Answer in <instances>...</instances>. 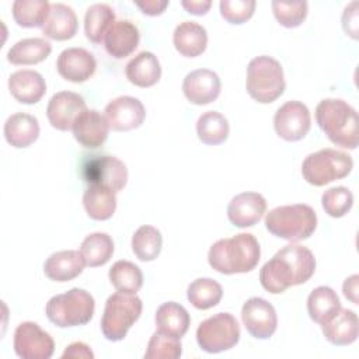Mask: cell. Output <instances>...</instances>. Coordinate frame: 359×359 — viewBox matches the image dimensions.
Instances as JSON below:
<instances>
[{"mask_svg": "<svg viewBox=\"0 0 359 359\" xmlns=\"http://www.w3.org/2000/svg\"><path fill=\"white\" fill-rule=\"evenodd\" d=\"M316 271L314 254L304 245L287 244L259 271L261 286L272 293H283L290 286L306 283Z\"/></svg>", "mask_w": 359, "mask_h": 359, "instance_id": "obj_1", "label": "cell"}, {"mask_svg": "<svg viewBox=\"0 0 359 359\" xmlns=\"http://www.w3.org/2000/svg\"><path fill=\"white\" fill-rule=\"evenodd\" d=\"M259 257V243L251 233L220 238L212 244L208 252L209 265L223 275L250 272L258 265Z\"/></svg>", "mask_w": 359, "mask_h": 359, "instance_id": "obj_2", "label": "cell"}, {"mask_svg": "<svg viewBox=\"0 0 359 359\" xmlns=\"http://www.w3.org/2000/svg\"><path fill=\"white\" fill-rule=\"evenodd\" d=\"M316 121L334 144L351 150L358 147V112L346 101L339 98L321 100L316 107Z\"/></svg>", "mask_w": 359, "mask_h": 359, "instance_id": "obj_3", "label": "cell"}, {"mask_svg": "<svg viewBox=\"0 0 359 359\" xmlns=\"http://www.w3.org/2000/svg\"><path fill=\"white\" fill-rule=\"evenodd\" d=\"M266 230L290 243H299L309 238L317 227V215L306 203L283 205L269 210L265 216Z\"/></svg>", "mask_w": 359, "mask_h": 359, "instance_id": "obj_4", "label": "cell"}, {"mask_svg": "<svg viewBox=\"0 0 359 359\" xmlns=\"http://www.w3.org/2000/svg\"><path fill=\"white\" fill-rule=\"evenodd\" d=\"M245 88L254 101L259 104L273 102L286 88L282 65L266 55L251 59L247 66Z\"/></svg>", "mask_w": 359, "mask_h": 359, "instance_id": "obj_5", "label": "cell"}, {"mask_svg": "<svg viewBox=\"0 0 359 359\" xmlns=\"http://www.w3.org/2000/svg\"><path fill=\"white\" fill-rule=\"evenodd\" d=\"M94 310V297L90 292L80 287H73L66 293L52 296L45 306L48 320L59 328L79 327L90 323Z\"/></svg>", "mask_w": 359, "mask_h": 359, "instance_id": "obj_6", "label": "cell"}, {"mask_svg": "<svg viewBox=\"0 0 359 359\" xmlns=\"http://www.w3.org/2000/svg\"><path fill=\"white\" fill-rule=\"evenodd\" d=\"M143 310V303L136 294L114 293L111 294L104 307L101 317L102 335L112 342L122 341L130 327L139 320Z\"/></svg>", "mask_w": 359, "mask_h": 359, "instance_id": "obj_7", "label": "cell"}, {"mask_svg": "<svg viewBox=\"0 0 359 359\" xmlns=\"http://www.w3.org/2000/svg\"><path fill=\"white\" fill-rule=\"evenodd\" d=\"M353 160L348 153L335 149H321L310 153L302 163V175L314 187H324L351 174Z\"/></svg>", "mask_w": 359, "mask_h": 359, "instance_id": "obj_8", "label": "cell"}, {"mask_svg": "<svg viewBox=\"0 0 359 359\" xmlns=\"http://www.w3.org/2000/svg\"><path fill=\"white\" fill-rule=\"evenodd\" d=\"M240 341V325L230 313H217L196 328V342L208 353L229 351Z\"/></svg>", "mask_w": 359, "mask_h": 359, "instance_id": "obj_9", "label": "cell"}, {"mask_svg": "<svg viewBox=\"0 0 359 359\" xmlns=\"http://www.w3.org/2000/svg\"><path fill=\"white\" fill-rule=\"evenodd\" d=\"M14 352L21 359H49L55 352V341L34 321H24L14 331Z\"/></svg>", "mask_w": 359, "mask_h": 359, "instance_id": "obj_10", "label": "cell"}, {"mask_svg": "<svg viewBox=\"0 0 359 359\" xmlns=\"http://www.w3.org/2000/svg\"><path fill=\"white\" fill-rule=\"evenodd\" d=\"M311 115L306 104L287 101L280 105L273 115V129L286 142L302 140L310 130Z\"/></svg>", "mask_w": 359, "mask_h": 359, "instance_id": "obj_11", "label": "cell"}, {"mask_svg": "<svg viewBox=\"0 0 359 359\" xmlns=\"http://www.w3.org/2000/svg\"><path fill=\"white\" fill-rule=\"evenodd\" d=\"M88 184H97L121 192L128 182V168L123 161L115 156H97L87 161L83 168Z\"/></svg>", "mask_w": 359, "mask_h": 359, "instance_id": "obj_12", "label": "cell"}, {"mask_svg": "<svg viewBox=\"0 0 359 359\" xmlns=\"http://www.w3.org/2000/svg\"><path fill=\"white\" fill-rule=\"evenodd\" d=\"M241 320L248 334L257 339L271 338L278 327L275 307L262 297H251L243 304Z\"/></svg>", "mask_w": 359, "mask_h": 359, "instance_id": "obj_13", "label": "cell"}, {"mask_svg": "<svg viewBox=\"0 0 359 359\" xmlns=\"http://www.w3.org/2000/svg\"><path fill=\"white\" fill-rule=\"evenodd\" d=\"M87 109L84 98L73 91H59L52 95L46 107V116L52 128L70 130L79 115Z\"/></svg>", "mask_w": 359, "mask_h": 359, "instance_id": "obj_14", "label": "cell"}, {"mask_svg": "<svg viewBox=\"0 0 359 359\" xmlns=\"http://www.w3.org/2000/svg\"><path fill=\"white\" fill-rule=\"evenodd\" d=\"M104 112L109 128L116 132H128L139 128L146 116L142 101L130 95L114 98L107 104Z\"/></svg>", "mask_w": 359, "mask_h": 359, "instance_id": "obj_15", "label": "cell"}, {"mask_svg": "<svg viewBox=\"0 0 359 359\" xmlns=\"http://www.w3.org/2000/svg\"><path fill=\"white\" fill-rule=\"evenodd\" d=\"M222 91V81L217 73L209 69H196L188 73L182 81L185 98L195 105L213 102Z\"/></svg>", "mask_w": 359, "mask_h": 359, "instance_id": "obj_16", "label": "cell"}, {"mask_svg": "<svg viewBox=\"0 0 359 359\" xmlns=\"http://www.w3.org/2000/svg\"><path fill=\"white\" fill-rule=\"evenodd\" d=\"M56 69L59 76L65 80L84 83L95 73L97 60L94 55L84 48H67L59 53Z\"/></svg>", "mask_w": 359, "mask_h": 359, "instance_id": "obj_17", "label": "cell"}, {"mask_svg": "<svg viewBox=\"0 0 359 359\" xmlns=\"http://www.w3.org/2000/svg\"><path fill=\"white\" fill-rule=\"evenodd\" d=\"M266 212V201L258 192H241L227 205V217L236 227L245 229L257 224Z\"/></svg>", "mask_w": 359, "mask_h": 359, "instance_id": "obj_18", "label": "cell"}, {"mask_svg": "<svg viewBox=\"0 0 359 359\" xmlns=\"http://www.w3.org/2000/svg\"><path fill=\"white\" fill-rule=\"evenodd\" d=\"M72 130L79 144L87 149H97L105 143L109 132V125L105 115H102L97 109L87 108L79 115Z\"/></svg>", "mask_w": 359, "mask_h": 359, "instance_id": "obj_19", "label": "cell"}, {"mask_svg": "<svg viewBox=\"0 0 359 359\" xmlns=\"http://www.w3.org/2000/svg\"><path fill=\"white\" fill-rule=\"evenodd\" d=\"M140 34L137 27L129 20L115 21L104 36L107 53L115 59H123L135 52L139 46Z\"/></svg>", "mask_w": 359, "mask_h": 359, "instance_id": "obj_20", "label": "cell"}, {"mask_svg": "<svg viewBox=\"0 0 359 359\" xmlns=\"http://www.w3.org/2000/svg\"><path fill=\"white\" fill-rule=\"evenodd\" d=\"M8 90L15 101L27 105L36 104L46 93V83L41 73L22 69L8 77Z\"/></svg>", "mask_w": 359, "mask_h": 359, "instance_id": "obj_21", "label": "cell"}, {"mask_svg": "<svg viewBox=\"0 0 359 359\" xmlns=\"http://www.w3.org/2000/svg\"><path fill=\"white\" fill-rule=\"evenodd\" d=\"M79 28V21L74 10L63 3L50 4L49 14L42 25V34L53 41L72 39Z\"/></svg>", "mask_w": 359, "mask_h": 359, "instance_id": "obj_22", "label": "cell"}, {"mask_svg": "<svg viewBox=\"0 0 359 359\" xmlns=\"http://www.w3.org/2000/svg\"><path fill=\"white\" fill-rule=\"evenodd\" d=\"M86 264L80 254L76 250H62L50 254L45 264L43 272L53 282H69L77 278Z\"/></svg>", "mask_w": 359, "mask_h": 359, "instance_id": "obj_23", "label": "cell"}, {"mask_svg": "<svg viewBox=\"0 0 359 359\" xmlns=\"http://www.w3.org/2000/svg\"><path fill=\"white\" fill-rule=\"evenodd\" d=\"M321 330L325 339L332 345H351L358 339L359 320L355 311L341 307L330 321L321 325Z\"/></svg>", "mask_w": 359, "mask_h": 359, "instance_id": "obj_24", "label": "cell"}, {"mask_svg": "<svg viewBox=\"0 0 359 359\" xmlns=\"http://www.w3.org/2000/svg\"><path fill=\"white\" fill-rule=\"evenodd\" d=\"M4 139L15 149L31 146L39 136V122L34 115L17 112L4 122Z\"/></svg>", "mask_w": 359, "mask_h": 359, "instance_id": "obj_25", "label": "cell"}, {"mask_svg": "<svg viewBox=\"0 0 359 359\" xmlns=\"http://www.w3.org/2000/svg\"><path fill=\"white\" fill-rule=\"evenodd\" d=\"M175 50L185 57L202 55L208 46V32L205 27L195 21L180 22L172 34Z\"/></svg>", "mask_w": 359, "mask_h": 359, "instance_id": "obj_26", "label": "cell"}, {"mask_svg": "<svg viewBox=\"0 0 359 359\" xmlns=\"http://www.w3.org/2000/svg\"><path fill=\"white\" fill-rule=\"evenodd\" d=\"M125 74L133 86L147 88L158 83L161 77V66L153 52L143 50L126 63Z\"/></svg>", "mask_w": 359, "mask_h": 359, "instance_id": "obj_27", "label": "cell"}, {"mask_svg": "<svg viewBox=\"0 0 359 359\" xmlns=\"http://www.w3.org/2000/svg\"><path fill=\"white\" fill-rule=\"evenodd\" d=\"M156 331L165 334L168 337L181 339L191 324L189 313L184 306L177 302L163 303L154 316Z\"/></svg>", "mask_w": 359, "mask_h": 359, "instance_id": "obj_28", "label": "cell"}, {"mask_svg": "<svg viewBox=\"0 0 359 359\" xmlns=\"http://www.w3.org/2000/svg\"><path fill=\"white\" fill-rule=\"evenodd\" d=\"M83 206L93 220H108L114 216L116 209V195L112 189L90 184L83 194Z\"/></svg>", "mask_w": 359, "mask_h": 359, "instance_id": "obj_29", "label": "cell"}, {"mask_svg": "<svg viewBox=\"0 0 359 359\" xmlns=\"http://www.w3.org/2000/svg\"><path fill=\"white\" fill-rule=\"evenodd\" d=\"M52 52V45L45 38H24L7 52V60L15 66H28L43 62Z\"/></svg>", "mask_w": 359, "mask_h": 359, "instance_id": "obj_30", "label": "cell"}, {"mask_svg": "<svg viewBox=\"0 0 359 359\" xmlns=\"http://www.w3.org/2000/svg\"><path fill=\"white\" fill-rule=\"evenodd\" d=\"M341 309L337 292L328 286H318L307 297V313L310 318L323 325L330 321Z\"/></svg>", "mask_w": 359, "mask_h": 359, "instance_id": "obj_31", "label": "cell"}, {"mask_svg": "<svg viewBox=\"0 0 359 359\" xmlns=\"http://www.w3.org/2000/svg\"><path fill=\"white\" fill-rule=\"evenodd\" d=\"M114 241L109 234L107 233H91L88 234L81 245H80V254L84 259L86 266L95 268L105 265L114 254Z\"/></svg>", "mask_w": 359, "mask_h": 359, "instance_id": "obj_32", "label": "cell"}, {"mask_svg": "<svg viewBox=\"0 0 359 359\" xmlns=\"http://www.w3.org/2000/svg\"><path fill=\"white\" fill-rule=\"evenodd\" d=\"M115 22L114 10L105 3H95L90 6L84 15V32L93 43L104 42V36L109 27Z\"/></svg>", "mask_w": 359, "mask_h": 359, "instance_id": "obj_33", "label": "cell"}, {"mask_svg": "<svg viewBox=\"0 0 359 359\" xmlns=\"http://www.w3.org/2000/svg\"><path fill=\"white\" fill-rule=\"evenodd\" d=\"M230 125L224 115L217 111H206L196 121V135L208 146L223 143L229 137Z\"/></svg>", "mask_w": 359, "mask_h": 359, "instance_id": "obj_34", "label": "cell"}, {"mask_svg": "<svg viewBox=\"0 0 359 359\" xmlns=\"http://www.w3.org/2000/svg\"><path fill=\"white\" fill-rule=\"evenodd\" d=\"M108 278L116 292L125 294H136L143 286V273L137 265L130 261H116L109 272Z\"/></svg>", "mask_w": 359, "mask_h": 359, "instance_id": "obj_35", "label": "cell"}, {"mask_svg": "<svg viewBox=\"0 0 359 359\" xmlns=\"http://www.w3.org/2000/svg\"><path fill=\"white\" fill-rule=\"evenodd\" d=\"M223 289L219 282L210 278H198L187 289L188 302L198 310H208L219 304Z\"/></svg>", "mask_w": 359, "mask_h": 359, "instance_id": "obj_36", "label": "cell"}, {"mask_svg": "<svg viewBox=\"0 0 359 359\" xmlns=\"http://www.w3.org/2000/svg\"><path fill=\"white\" fill-rule=\"evenodd\" d=\"M49 10L50 3L46 0H15L11 7L14 21L22 28H42Z\"/></svg>", "mask_w": 359, "mask_h": 359, "instance_id": "obj_37", "label": "cell"}, {"mask_svg": "<svg viewBox=\"0 0 359 359\" xmlns=\"http://www.w3.org/2000/svg\"><path fill=\"white\" fill-rule=\"evenodd\" d=\"M161 233L154 226H140L132 236V251L143 262L154 261L161 252Z\"/></svg>", "mask_w": 359, "mask_h": 359, "instance_id": "obj_38", "label": "cell"}, {"mask_svg": "<svg viewBox=\"0 0 359 359\" xmlns=\"http://www.w3.org/2000/svg\"><path fill=\"white\" fill-rule=\"evenodd\" d=\"M272 13L276 21L285 28H296L303 24L307 17L309 4L307 1H278L271 3Z\"/></svg>", "mask_w": 359, "mask_h": 359, "instance_id": "obj_39", "label": "cell"}, {"mask_svg": "<svg viewBox=\"0 0 359 359\" xmlns=\"http://www.w3.org/2000/svg\"><path fill=\"white\" fill-rule=\"evenodd\" d=\"M321 205L328 216L342 217L352 209L353 194L346 187L328 188L321 196Z\"/></svg>", "mask_w": 359, "mask_h": 359, "instance_id": "obj_40", "label": "cell"}, {"mask_svg": "<svg viewBox=\"0 0 359 359\" xmlns=\"http://www.w3.org/2000/svg\"><path fill=\"white\" fill-rule=\"evenodd\" d=\"M182 355L181 341L156 331L147 344L146 359H178Z\"/></svg>", "mask_w": 359, "mask_h": 359, "instance_id": "obj_41", "label": "cell"}, {"mask_svg": "<svg viewBox=\"0 0 359 359\" xmlns=\"http://www.w3.org/2000/svg\"><path fill=\"white\" fill-rule=\"evenodd\" d=\"M255 7H257L255 0H222L219 3L220 15L229 24H234V25L247 22L254 15Z\"/></svg>", "mask_w": 359, "mask_h": 359, "instance_id": "obj_42", "label": "cell"}, {"mask_svg": "<svg viewBox=\"0 0 359 359\" xmlns=\"http://www.w3.org/2000/svg\"><path fill=\"white\" fill-rule=\"evenodd\" d=\"M358 1L349 3L342 14V28L346 35H349L352 39H358V31H359V17H358Z\"/></svg>", "mask_w": 359, "mask_h": 359, "instance_id": "obj_43", "label": "cell"}, {"mask_svg": "<svg viewBox=\"0 0 359 359\" xmlns=\"http://www.w3.org/2000/svg\"><path fill=\"white\" fill-rule=\"evenodd\" d=\"M62 358H74V359H93L94 353L90 346L84 342H73L66 346L62 353Z\"/></svg>", "mask_w": 359, "mask_h": 359, "instance_id": "obj_44", "label": "cell"}, {"mask_svg": "<svg viewBox=\"0 0 359 359\" xmlns=\"http://www.w3.org/2000/svg\"><path fill=\"white\" fill-rule=\"evenodd\" d=\"M136 7L142 10L146 15H160L168 7V1H158V0H146V1H136Z\"/></svg>", "mask_w": 359, "mask_h": 359, "instance_id": "obj_45", "label": "cell"}, {"mask_svg": "<svg viewBox=\"0 0 359 359\" xmlns=\"http://www.w3.org/2000/svg\"><path fill=\"white\" fill-rule=\"evenodd\" d=\"M181 6L194 15H205L209 8L212 7L210 0H184L181 1Z\"/></svg>", "mask_w": 359, "mask_h": 359, "instance_id": "obj_46", "label": "cell"}, {"mask_svg": "<svg viewBox=\"0 0 359 359\" xmlns=\"http://www.w3.org/2000/svg\"><path fill=\"white\" fill-rule=\"evenodd\" d=\"M358 283H359V275H352V276L346 278L345 282H344V285H342L344 296H345L348 300H351L353 304H358V303H359V299H358V293H359Z\"/></svg>", "mask_w": 359, "mask_h": 359, "instance_id": "obj_47", "label": "cell"}]
</instances>
